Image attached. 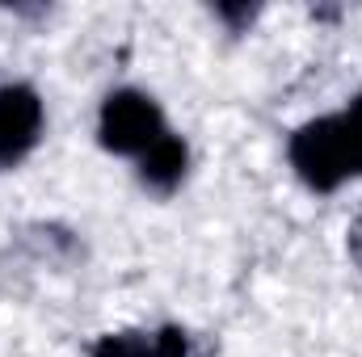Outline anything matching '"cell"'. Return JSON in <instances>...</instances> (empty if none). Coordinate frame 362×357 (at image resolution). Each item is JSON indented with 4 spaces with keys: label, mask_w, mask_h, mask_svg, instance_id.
<instances>
[{
    "label": "cell",
    "mask_w": 362,
    "mask_h": 357,
    "mask_svg": "<svg viewBox=\"0 0 362 357\" xmlns=\"http://www.w3.org/2000/svg\"><path fill=\"white\" fill-rule=\"evenodd\" d=\"M286 160L299 173V181L308 189H316V193H333L346 181H358L362 177V92L354 97L350 109L303 122L286 143Z\"/></svg>",
    "instance_id": "obj_1"
},
{
    "label": "cell",
    "mask_w": 362,
    "mask_h": 357,
    "mask_svg": "<svg viewBox=\"0 0 362 357\" xmlns=\"http://www.w3.org/2000/svg\"><path fill=\"white\" fill-rule=\"evenodd\" d=\"M169 135L160 105L139 89H114L101 101V118H97V139L105 152L114 156H144L152 143H160Z\"/></svg>",
    "instance_id": "obj_2"
},
{
    "label": "cell",
    "mask_w": 362,
    "mask_h": 357,
    "mask_svg": "<svg viewBox=\"0 0 362 357\" xmlns=\"http://www.w3.org/2000/svg\"><path fill=\"white\" fill-rule=\"evenodd\" d=\"M42 135V97L30 85L0 89V169L21 164Z\"/></svg>",
    "instance_id": "obj_3"
},
{
    "label": "cell",
    "mask_w": 362,
    "mask_h": 357,
    "mask_svg": "<svg viewBox=\"0 0 362 357\" xmlns=\"http://www.w3.org/2000/svg\"><path fill=\"white\" fill-rule=\"evenodd\" d=\"M93 357H189V341L181 328H156V332H105Z\"/></svg>",
    "instance_id": "obj_4"
},
{
    "label": "cell",
    "mask_w": 362,
    "mask_h": 357,
    "mask_svg": "<svg viewBox=\"0 0 362 357\" xmlns=\"http://www.w3.org/2000/svg\"><path fill=\"white\" fill-rule=\"evenodd\" d=\"M185 169H189V152H185V143L173 131L139 156V181L148 189H156V193H173L181 177H185Z\"/></svg>",
    "instance_id": "obj_5"
},
{
    "label": "cell",
    "mask_w": 362,
    "mask_h": 357,
    "mask_svg": "<svg viewBox=\"0 0 362 357\" xmlns=\"http://www.w3.org/2000/svg\"><path fill=\"white\" fill-rule=\"evenodd\" d=\"M215 17H223L232 30H245L257 17V4H215Z\"/></svg>",
    "instance_id": "obj_6"
},
{
    "label": "cell",
    "mask_w": 362,
    "mask_h": 357,
    "mask_svg": "<svg viewBox=\"0 0 362 357\" xmlns=\"http://www.w3.org/2000/svg\"><path fill=\"white\" fill-rule=\"evenodd\" d=\"M350 253H354V261L362 265V219L350 223Z\"/></svg>",
    "instance_id": "obj_7"
}]
</instances>
